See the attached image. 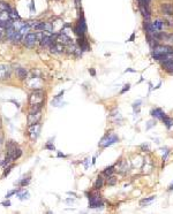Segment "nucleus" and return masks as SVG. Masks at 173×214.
<instances>
[{"label":"nucleus","instance_id":"nucleus-18","mask_svg":"<svg viewBox=\"0 0 173 214\" xmlns=\"http://www.w3.org/2000/svg\"><path fill=\"white\" fill-rule=\"evenodd\" d=\"M28 84H29V86H30V88H32V89H35V88H36L35 85H38L39 88H41V86H42V79H39V77H36V76H34V77H32V79L29 81Z\"/></svg>","mask_w":173,"mask_h":214},{"label":"nucleus","instance_id":"nucleus-40","mask_svg":"<svg viewBox=\"0 0 173 214\" xmlns=\"http://www.w3.org/2000/svg\"><path fill=\"white\" fill-rule=\"evenodd\" d=\"M90 71H91V74H92V75L95 76V70H94V69H91V70H90Z\"/></svg>","mask_w":173,"mask_h":214},{"label":"nucleus","instance_id":"nucleus-17","mask_svg":"<svg viewBox=\"0 0 173 214\" xmlns=\"http://www.w3.org/2000/svg\"><path fill=\"white\" fill-rule=\"evenodd\" d=\"M52 43H53V40H52V38H51V36L44 35V37H43L42 40H41V45H42L43 47H50Z\"/></svg>","mask_w":173,"mask_h":214},{"label":"nucleus","instance_id":"nucleus-4","mask_svg":"<svg viewBox=\"0 0 173 214\" xmlns=\"http://www.w3.org/2000/svg\"><path fill=\"white\" fill-rule=\"evenodd\" d=\"M37 40H39L37 33H27L25 37H24V39H23V43H24L27 46L32 47V46H35L36 45Z\"/></svg>","mask_w":173,"mask_h":214},{"label":"nucleus","instance_id":"nucleus-32","mask_svg":"<svg viewBox=\"0 0 173 214\" xmlns=\"http://www.w3.org/2000/svg\"><path fill=\"white\" fill-rule=\"evenodd\" d=\"M13 167H14V165H11L9 167L6 168V169H5V171H4V174H3V176H4V177H5V176H7V175L9 174V173H11V169H12Z\"/></svg>","mask_w":173,"mask_h":214},{"label":"nucleus","instance_id":"nucleus-12","mask_svg":"<svg viewBox=\"0 0 173 214\" xmlns=\"http://www.w3.org/2000/svg\"><path fill=\"white\" fill-rule=\"evenodd\" d=\"M162 66L166 71L173 73V58H166L165 60L162 61Z\"/></svg>","mask_w":173,"mask_h":214},{"label":"nucleus","instance_id":"nucleus-5","mask_svg":"<svg viewBox=\"0 0 173 214\" xmlns=\"http://www.w3.org/2000/svg\"><path fill=\"white\" fill-rule=\"evenodd\" d=\"M42 119V112L39 111L37 113H29L28 118H27V121H28V125H34L39 123Z\"/></svg>","mask_w":173,"mask_h":214},{"label":"nucleus","instance_id":"nucleus-26","mask_svg":"<svg viewBox=\"0 0 173 214\" xmlns=\"http://www.w3.org/2000/svg\"><path fill=\"white\" fill-rule=\"evenodd\" d=\"M103 184H104V178L102 177V176H99L98 178H97V181L95 182V189H100L103 186Z\"/></svg>","mask_w":173,"mask_h":214},{"label":"nucleus","instance_id":"nucleus-11","mask_svg":"<svg viewBox=\"0 0 173 214\" xmlns=\"http://www.w3.org/2000/svg\"><path fill=\"white\" fill-rule=\"evenodd\" d=\"M50 50H51L52 53L60 54L65 51V45H62V44H60V43H57V42H53V43L51 44V46H50Z\"/></svg>","mask_w":173,"mask_h":214},{"label":"nucleus","instance_id":"nucleus-6","mask_svg":"<svg viewBox=\"0 0 173 214\" xmlns=\"http://www.w3.org/2000/svg\"><path fill=\"white\" fill-rule=\"evenodd\" d=\"M154 53L156 54H164V55H173V50L170 46H163V45H157L154 48Z\"/></svg>","mask_w":173,"mask_h":214},{"label":"nucleus","instance_id":"nucleus-37","mask_svg":"<svg viewBox=\"0 0 173 214\" xmlns=\"http://www.w3.org/2000/svg\"><path fill=\"white\" fill-rule=\"evenodd\" d=\"M129 88H131V85H129V84H127V85H125L124 90H122V91H121V93H124L125 91H127V90H129Z\"/></svg>","mask_w":173,"mask_h":214},{"label":"nucleus","instance_id":"nucleus-2","mask_svg":"<svg viewBox=\"0 0 173 214\" xmlns=\"http://www.w3.org/2000/svg\"><path fill=\"white\" fill-rule=\"evenodd\" d=\"M119 140L117 135H113V134H110V135L104 136L102 138V140L99 142V146L100 147H107L110 145H112L114 143H117Z\"/></svg>","mask_w":173,"mask_h":214},{"label":"nucleus","instance_id":"nucleus-1","mask_svg":"<svg viewBox=\"0 0 173 214\" xmlns=\"http://www.w3.org/2000/svg\"><path fill=\"white\" fill-rule=\"evenodd\" d=\"M30 105H42L44 104V92L42 90H35L29 97Z\"/></svg>","mask_w":173,"mask_h":214},{"label":"nucleus","instance_id":"nucleus-25","mask_svg":"<svg viewBox=\"0 0 173 214\" xmlns=\"http://www.w3.org/2000/svg\"><path fill=\"white\" fill-rule=\"evenodd\" d=\"M22 155V151H21V149H16V150L14 151V152H13V153H12V155H11V158L12 159H13V160H16V159H19V158L21 157Z\"/></svg>","mask_w":173,"mask_h":214},{"label":"nucleus","instance_id":"nucleus-36","mask_svg":"<svg viewBox=\"0 0 173 214\" xmlns=\"http://www.w3.org/2000/svg\"><path fill=\"white\" fill-rule=\"evenodd\" d=\"M14 193H18V191H16V190H13V191H11V192L8 193V195H6V198H8V197H11L12 195H14Z\"/></svg>","mask_w":173,"mask_h":214},{"label":"nucleus","instance_id":"nucleus-20","mask_svg":"<svg viewBox=\"0 0 173 214\" xmlns=\"http://www.w3.org/2000/svg\"><path fill=\"white\" fill-rule=\"evenodd\" d=\"M151 115L152 116H155V118H157V119H163L164 116H165L164 112H163L160 108H156V110L151 111Z\"/></svg>","mask_w":173,"mask_h":214},{"label":"nucleus","instance_id":"nucleus-30","mask_svg":"<svg viewBox=\"0 0 173 214\" xmlns=\"http://www.w3.org/2000/svg\"><path fill=\"white\" fill-rule=\"evenodd\" d=\"M117 183V178L114 176H107V184L109 186H114Z\"/></svg>","mask_w":173,"mask_h":214},{"label":"nucleus","instance_id":"nucleus-10","mask_svg":"<svg viewBox=\"0 0 173 214\" xmlns=\"http://www.w3.org/2000/svg\"><path fill=\"white\" fill-rule=\"evenodd\" d=\"M160 12H162L164 15H169V16H172L173 15V5L171 3H163L160 5Z\"/></svg>","mask_w":173,"mask_h":214},{"label":"nucleus","instance_id":"nucleus-3","mask_svg":"<svg viewBox=\"0 0 173 214\" xmlns=\"http://www.w3.org/2000/svg\"><path fill=\"white\" fill-rule=\"evenodd\" d=\"M75 33L78 36H83L87 32V24H85V20H84V16L81 15V18H80V21L78 23L76 24L75 27Z\"/></svg>","mask_w":173,"mask_h":214},{"label":"nucleus","instance_id":"nucleus-8","mask_svg":"<svg viewBox=\"0 0 173 214\" xmlns=\"http://www.w3.org/2000/svg\"><path fill=\"white\" fill-rule=\"evenodd\" d=\"M39 128H41L39 123L34 125H29L28 134H29V137H30V139H31L32 142L37 139V136H38V132H39Z\"/></svg>","mask_w":173,"mask_h":214},{"label":"nucleus","instance_id":"nucleus-13","mask_svg":"<svg viewBox=\"0 0 173 214\" xmlns=\"http://www.w3.org/2000/svg\"><path fill=\"white\" fill-rule=\"evenodd\" d=\"M51 23H52L53 33H58V32L62 29V27H64V22L61 21L60 18H56V20L53 22H51Z\"/></svg>","mask_w":173,"mask_h":214},{"label":"nucleus","instance_id":"nucleus-24","mask_svg":"<svg viewBox=\"0 0 173 214\" xmlns=\"http://www.w3.org/2000/svg\"><path fill=\"white\" fill-rule=\"evenodd\" d=\"M162 120L164 121V123H165V125L167 127V128H171V127H173V119L172 118H169V116H164Z\"/></svg>","mask_w":173,"mask_h":214},{"label":"nucleus","instance_id":"nucleus-34","mask_svg":"<svg viewBox=\"0 0 173 214\" xmlns=\"http://www.w3.org/2000/svg\"><path fill=\"white\" fill-rule=\"evenodd\" d=\"M29 181H30L29 178H27V180H23V181H21V183H20V184H21L22 186H27V184L29 183Z\"/></svg>","mask_w":173,"mask_h":214},{"label":"nucleus","instance_id":"nucleus-23","mask_svg":"<svg viewBox=\"0 0 173 214\" xmlns=\"http://www.w3.org/2000/svg\"><path fill=\"white\" fill-rule=\"evenodd\" d=\"M156 197L155 196H151V197H149V198H144V199H142L141 201H140V205L141 206H147V205H149L150 203H152L154 200H155Z\"/></svg>","mask_w":173,"mask_h":214},{"label":"nucleus","instance_id":"nucleus-19","mask_svg":"<svg viewBox=\"0 0 173 214\" xmlns=\"http://www.w3.org/2000/svg\"><path fill=\"white\" fill-rule=\"evenodd\" d=\"M140 7V11L142 12V15L144 16L145 20H149L150 18V9H149L148 6H142V5H138Z\"/></svg>","mask_w":173,"mask_h":214},{"label":"nucleus","instance_id":"nucleus-29","mask_svg":"<svg viewBox=\"0 0 173 214\" xmlns=\"http://www.w3.org/2000/svg\"><path fill=\"white\" fill-rule=\"evenodd\" d=\"M113 171H114V167H113V166L107 167V168H105V171H104V175H106V176H111V175L113 174Z\"/></svg>","mask_w":173,"mask_h":214},{"label":"nucleus","instance_id":"nucleus-27","mask_svg":"<svg viewBox=\"0 0 173 214\" xmlns=\"http://www.w3.org/2000/svg\"><path fill=\"white\" fill-rule=\"evenodd\" d=\"M12 8L9 7V5L7 3H4V1H0V11H8L11 12Z\"/></svg>","mask_w":173,"mask_h":214},{"label":"nucleus","instance_id":"nucleus-35","mask_svg":"<svg viewBox=\"0 0 173 214\" xmlns=\"http://www.w3.org/2000/svg\"><path fill=\"white\" fill-rule=\"evenodd\" d=\"M45 147H46V149H49V150L54 151V145H51V144H46Z\"/></svg>","mask_w":173,"mask_h":214},{"label":"nucleus","instance_id":"nucleus-28","mask_svg":"<svg viewBox=\"0 0 173 214\" xmlns=\"http://www.w3.org/2000/svg\"><path fill=\"white\" fill-rule=\"evenodd\" d=\"M28 23V25L30 27V28H32V29H37V27L39 25V23H41V21H28L27 22Z\"/></svg>","mask_w":173,"mask_h":214},{"label":"nucleus","instance_id":"nucleus-16","mask_svg":"<svg viewBox=\"0 0 173 214\" xmlns=\"http://www.w3.org/2000/svg\"><path fill=\"white\" fill-rule=\"evenodd\" d=\"M18 144L14 142V140H9V142H7V144H6V150H7V155H9L11 157L12 153L14 152L16 149H18Z\"/></svg>","mask_w":173,"mask_h":214},{"label":"nucleus","instance_id":"nucleus-41","mask_svg":"<svg viewBox=\"0 0 173 214\" xmlns=\"http://www.w3.org/2000/svg\"><path fill=\"white\" fill-rule=\"evenodd\" d=\"M172 189H173V183L171 184V186H170V190H172Z\"/></svg>","mask_w":173,"mask_h":214},{"label":"nucleus","instance_id":"nucleus-7","mask_svg":"<svg viewBox=\"0 0 173 214\" xmlns=\"http://www.w3.org/2000/svg\"><path fill=\"white\" fill-rule=\"evenodd\" d=\"M103 205V201H102V198L99 195H94L89 198V207L90 208H97V207L102 206Z\"/></svg>","mask_w":173,"mask_h":214},{"label":"nucleus","instance_id":"nucleus-14","mask_svg":"<svg viewBox=\"0 0 173 214\" xmlns=\"http://www.w3.org/2000/svg\"><path fill=\"white\" fill-rule=\"evenodd\" d=\"M117 171H119V173H127L128 171H129V165H128L127 160H122L120 161L119 164L117 165Z\"/></svg>","mask_w":173,"mask_h":214},{"label":"nucleus","instance_id":"nucleus-15","mask_svg":"<svg viewBox=\"0 0 173 214\" xmlns=\"http://www.w3.org/2000/svg\"><path fill=\"white\" fill-rule=\"evenodd\" d=\"M78 46H80V48H81L82 51H89L90 50L88 40L85 39L83 36H80V38L78 39Z\"/></svg>","mask_w":173,"mask_h":214},{"label":"nucleus","instance_id":"nucleus-38","mask_svg":"<svg viewBox=\"0 0 173 214\" xmlns=\"http://www.w3.org/2000/svg\"><path fill=\"white\" fill-rule=\"evenodd\" d=\"M169 153H170V151H166V152H165V155L163 157V160H164V161L166 160V158H167V155H169Z\"/></svg>","mask_w":173,"mask_h":214},{"label":"nucleus","instance_id":"nucleus-9","mask_svg":"<svg viewBox=\"0 0 173 214\" xmlns=\"http://www.w3.org/2000/svg\"><path fill=\"white\" fill-rule=\"evenodd\" d=\"M11 76V67L7 64H0V79H7Z\"/></svg>","mask_w":173,"mask_h":214},{"label":"nucleus","instance_id":"nucleus-42","mask_svg":"<svg viewBox=\"0 0 173 214\" xmlns=\"http://www.w3.org/2000/svg\"><path fill=\"white\" fill-rule=\"evenodd\" d=\"M1 140H3V137H0V144H1Z\"/></svg>","mask_w":173,"mask_h":214},{"label":"nucleus","instance_id":"nucleus-39","mask_svg":"<svg viewBox=\"0 0 173 214\" xmlns=\"http://www.w3.org/2000/svg\"><path fill=\"white\" fill-rule=\"evenodd\" d=\"M4 205H5V206H9V205H11V203H9V201H7V203H4Z\"/></svg>","mask_w":173,"mask_h":214},{"label":"nucleus","instance_id":"nucleus-22","mask_svg":"<svg viewBox=\"0 0 173 214\" xmlns=\"http://www.w3.org/2000/svg\"><path fill=\"white\" fill-rule=\"evenodd\" d=\"M16 74H18L20 79H27V75H28V73H27L24 68H19L18 70H16Z\"/></svg>","mask_w":173,"mask_h":214},{"label":"nucleus","instance_id":"nucleus-33","mask_svg":"<svg viewBox=\"0 0 173 214\" xmlns=\"http://www.w3.org/2000/svg\"><path fill=\"white\" fill-rule=\"evenodd\" d=\"M18 193H19V192H18ZM28 195H29V193L27 192V191H23L22 193H19V197H20L21 199H24V198H28V197H27Z\"/></svg>","mask_w":173,"mask_h":214},{"label":"nucleus","instance_id":"nucleus-31","mask_svg":"<svg viewBox=\"0 0 173 214\" xmlns=\"http://www.w3.org/2000/svg\"><path fill=\"white\" fill-rule=\"evenodd\" d=\"M138 5H142V6H148L149 7V4H150V1L151 0H138Z\"/></svg>","mask_w":173,"mask_h":214},{"label":"nucleus","instance_id":"nucleus-21","mask_svg":"<svg viewBox=\"0 0 173 214\" xmlns=\"http://www.w3.org/2000/svg\"><path fill=\"white\" fill-rule=\"evenodd\" d=\"M152 25H154L156 31H160L163 29V27H164V21H162V20H156V21L152 22Z\"/></svg>","mask_w":173,"mask_h":214}]
</instances>
